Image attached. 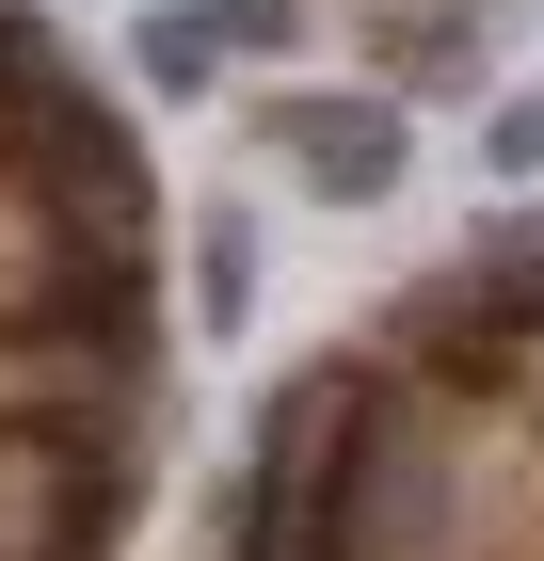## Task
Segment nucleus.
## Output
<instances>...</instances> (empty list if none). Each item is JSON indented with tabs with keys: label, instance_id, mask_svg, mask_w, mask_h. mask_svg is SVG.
I'll return each mask as SVG.
<instances>
[{
	"label": "nucleus",
	"instance_id": "1",
	"mask_svg": "<svg viewBox=\"0 0 544 561\" xmlns=\"http://www.w3.org/2000/svg\"><path fill=\"white\" fill-rule=\"evenodd\" d=\"M128 466L65 449V433H0V561H113Z\"/></svg>",
	"mask_w": 544,
	"mask_h": 561
},
{
	"label": "nucleus",
	"instance_id": "2",
	"mask_svg": "<svg viewBox=\"0 0 544 561\" xmlns=\"http://www.w3.org/2000/svg\"><path fill=\"white\" fill-rule=\"evenodd\" d=\"M256 129H273V161H289L321 209H384V193L417 176V113H401L384 81H352V96H273Z\"/></svg>",
	"mask_w": 544,
	"mask_h": 561
},
{
	"label": "nucleus",
	"instance_id": "3",
	"mask_svg": "<svg viewBox=\"0 0 544 561\" xmlns=\"http://www.w3.org/2000/svg\"><path fill=\"white\" fill-rule=\"evenodd\" d=\"M352 33H369V81L384 96L481 81V0H352Z\"/></svg>",
	"mask_w": 544,
	"mask_h": 561
},
{
	"label": "nucleus",
	"instance_id": "4",
	"mask_svg": "<svg viewBox=\"0 0 544 561\" xmlns=\"http://www.w3.org/2000/svg\"><path fill=\"white\" fill-rule=\"evenodd\" d=\"M193 321H209V337L256 321V209H209V225H193Z\"/></svg>",
	"mask_w": 544,
	"mask_h": 561
},
{
	"label": "nucleus",
	"instance_id": "5",
	"mask_svg": "<svg viewBox=\"0 0 544 561\" xmlns=\"http://www.w3.org/2000/svg\"><path fill=\"white\" fill-rule=\"evenodd\" d=\"M128 65H144V96H209L241 48L209 33V0H176V16H144V33H128Z\"/></svg>",
	"mask_w": 544,
	"mask_h": 561
},
{
	"label": "nucleus",
	"instance_id": "6",
	"mask_svg": "<svg viewBox=\"0 0 544 561\" xmlns=\"http://www.w3.org/2000/svg\"><path fill=\"white\" fill-rule=\"evenodd\" d=\"M209 33L241 48V65H289V48L321 33V0H209Z\"/></svg>",
	"mask_w": 544,
	"mask_h": 561
},
{
	"label": "nucleus",
	"instance_id": "7",
	"mask_svg": "<svg viewBox=\"0 0 544 561\" xmlns=\"http://www.w3.org/2000/svg\"><path fill=\"white\" fill-rule=\"evenodd\" d=\"M481 161H497V176H544V81H512L497 113H481Z\"/></svg>",
	"mask_w": 544,
	"mask_h": 561
}]
</instances>
